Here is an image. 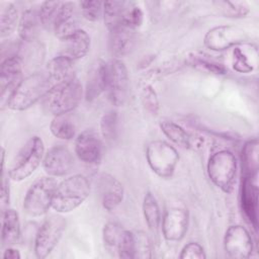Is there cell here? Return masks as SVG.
<instances>
[{
    "label": "cell",
    "instance_id": "9",
    "mask_svg": "<svg viewBox=\"0 0 259 259\" xmlns=\"http://www.w3.org/2000/svg\"><path fill=\"white\" fill-rule=\"evenodd\" d=\"M247 32L235 25H219L210 28L204 35V46L215 52H222L237 46L245 45L249 40Z\"/></svg>",
    "mask_w": 259,
    "mask_h": 259
},
{
    "label": "cell",
    "instance_id": "23",
    "mask_svg": "<svg viewBox=\"0 0 259 259\" xmlns=\"http://www.w3.org/2000/svg\"><path fill=\"white\" fill-rule=\"evenodd\" d=\"M64 42L65 48L61 54L75 62L88 54L91 46V38L84 29L79 28L74 34L65 39Z\"/></svg>",
    "mask_w": 259,
    "mask_h": 259
},
{
    "label": "cell",
    "instance_id": "41",
    "mask_svg": "<svg viewBox=\"0 0 259 259\" xmlns=\"http://www.w3.org/2000/svg\"><path fill=\"white\" fill-rule=\"evenodd\" d=\"M117 255L119 258L132 259L135 258V248H134V233L125 230L123 238L118 246Z\"/></svg>",
    "mask_w": 259,
    "mask_h": 259
},
{
    "label": "cell",
    "instance_id": "27",
    "mask_svg": "<svg viewBox=\"0 0 259 259\" xmlns=\"http://www.w3.org/2000/svg\"><path fill=\"white\" fill-rule=\"evenodd\" d=\"M17 55L19 56L23 68L26 66L33 67L39 65L45 56V50L41 44L37 41V39L29 40V41H20L18 49H17Z\"/></svg>",
    "mask_w": 259,
    "mask_h": 259
},
{
    "label": "cell",
    "instance_id": "26",
    "mask_svg": "<svg viewBox=\"0 0 259 259\" xmlns=\"http://www.w3.org/2000/svg\"><path fill=\"white\" fill-rule=\"evenodd\" d=\"M258 141L253 139L248 141L241 154L242 162V177H253L257 178L258 174Z\"/></svg>",
    "mask_w": 259,
    "mask_h": 259
},
{
    "label": "cell",
    "instance_id": "25",
    "mask_svg": "<svg viewBox=\"0 0 259 259\" xmlns=\"http://www.w3.org/2000/svg\"><path fill=\"white\" fill-rule=\"evenodd\" d=\"M40 24L38 8L30 7L24 10L19 18L18 33L22 41H29L36 38L37 27Z\"/></svg>",
    "mask_w": 259,
    "mask_h": 259
},
{
    "label": "cell",
    "instance_id": "15",
    "mask_svg": "<svg viewBox=\"0 0 259 259\" xmlns=\"http://www.w3.org/2000/svg\"><path fill=\"white\" fill-rule=\"evenodd\" d=\"M97 189L102 206L106 210H113L123 199L122 184L111 174L101 173L97 177Z\"/></svg>",
    "mask_w": 259,
    "mask_h": 259
},
{
    "label": "cell",
    "instance_id": "21",
    "mask_svg": "<svg viewBox=\"0 0 259 259\" xmlns=\"http://www.w3.org/2000/svg\"><path fill=\"white\" fill-rule=\"evenodd\" d=\"M20 221L18 212L7 207L2 211L1 243L3 247H13L20 239Z\"/></svg>",
    "mask_w": 259,
    "mask_h": 259
},
{
    "label": "cell",
    "instance_id": "18",
    "mask_svg": "<svg viewBox=\"0 0 259 259\" xmlns=\"http://www.w3.org/2000/svg\"><path fill=\"white\" fill-rule=\"evenodd\" d=\"M108 82V64L102 60L96 61L88 71L84 95L87 101H93L105 90Z\"/></svg>",
    "mask_w": 259,
    "mask_h": 259
},
{
    "label": "cell",
    "instance_id": "7",
    "mask_svg": "<svg viewBox=\"0 0 259 259\" xmlns=\"http://www.w3.org/2000/svg\"><path fill=\"white\" fill-rule=\"evenodd\" d=\"M57 185L56 179L51 176L42 177L31 184L23 199L24 211L30 217L45 214L52 207Z\"/></svg>",
    "mask_w": 259,
    "mask_h": 259
},
{
    "label": "cell",
    "instance_id": "5",
    "mask_svg": "<svg viewBox=\"0 0 259 259\" xmlns=\"http://www.w3.org/2000/svg\"><path fill=\"white\" fill-rule=\"evenodd\" d=\"M206 171L210 181L222 191L230 193L236 182L237 160L228 150L213 153L207 161Z\"/></svg>",
    "mask_w": 259,
    "mask_h": 259
},
{
    "label": "cell",
    "instance_id": "6",
    "mask_svg": "<svg viewBox=\"0 0 259 259\" xmlns=\"http://www.w3.org/2000/svg\"><path fill=\"white\" fill-rule=\"evenodd\" d=\"M146 159L151 170L161 178H170L179 161L177 150L161 140L151 142L146 149Z\"/></svg>",
    "mask_w": 259,
    "mask_h": 259
},
{
    "label": "cell",
    "instance_id": "42",
    "mask_svg": "<svg viewBox=\"0 0 259 259\" xmlns=\"http://www.w3.org/2000/svg\"><path fill=\"white\" fill-rule=\"evenodd\" d=\"M179 257L181 259H204L205 253L203 247L200 244L196 242H190L182 248Z\"/></svg>",
    "mask_w": 259,
    "mask_h": 259
},
{
    "label": "cell",
    "instance_id": "39",
    "mask_svg": "<svg viewBox=\"0 0 259 259\" xmlns=\"http://www.w3.org/2000/svg\"><path fill=\"white\" fill-rule=\"evenodd\" d=\"M141 99L146 110L152 114L157 115L160 109L159 98L156 90L151 85H145L141 91Z\"/></svg>",
    "mask_w": 259,
    "mask_h": 259
},
{
    "label": "cell",
    "instance_id": "3",
    "mask_svg": "<svg viewBox=\"0 0 259 259\" xmlns=\"http://www.w3.org/2000/svg\"><path fill=\"white\" fill-rule=\"evenodd\" d=\"M82 97V85L75 77L53 85L44 97V106L54 116L62 115L75 109L81 102Z\"/></svg>",
    "mask_w": 259,
    "mask_h": 259
},
{
    "label": "cell",
    "instance_id": "24",
    "mask_svg": "<svg viewBox=\"0 0 259 259\" xmlns=\"http://www.w3.org/2000/svg\"><path fill=\"white\" fill-rule=\"evenodd\" d=\"M132 4L125 1H105L103 2V19L108 30L124 25L126 12Z\"/></svg>",
    "mask_w": 259,
    "mask_h": 259
},
{
    "label": "cell",
    "instance_id": "33",
    "mask_svg": "<svg viewBox=\"0 0 259 259\" xmlns=\"http://www.w3.org/2000/svg\"><path fill=\"white\" fill-rule=\"evenodd\" d=\"M125 230L117 223L109 222L104 225L102 231V238L104 246L108 251L117 252L118 246L123 238Z\"/></svg>",
    "mask_w": 259,
    "mask_h": 259
},
{
    "label": "cell",
    "instance_id": "43",
    "mask_svg": "<svg viewBox=\"0 0 259 259\" xmlns=\"http://www.w3.org/2000/svg\"><path fill=\"white\" fill-rule=\"evenodd\" d=\"M143 20H144V13L142 9L139 6L132 4L126 12V15L124 18V25L135 29L141 26V24L143 23Z\"/></svg>",
    "mask_w": 259,
    "mask_h": 259
},
{
    "label": "cell",
    "instance_id": "22",
    "mask_svg": "<svg viewBox=\"0 0 259 259\" xmlns=\"http://www.w3.org/2000/svg\"><path fill=\"white\" fill-rule=\"evenodd\" d=\"M47 74L50 77L53 85L68 81L75 78L74 61L65 55H58L54 57L47 65Z\"/></svg>",
    "mask_w": 259,
    "mask_h": 259
},
{
    "label": "cell",
    "instance_id": "12",
    "mask_svg": "<svg viewBox=\"0 0 259 259\" xmlns=\"http://www.w3.org/2000/svg\"><path fill=\"white\" fill-rule=\"evenodd\" d=\"M73 166L74 157L72 153L62 145L52 147L42 159L44 170L51 177L65 176L72 170Z\"/></svg>",
    "mask_w": 259,
    "mask_h": 259
},
{
    "label": "cell",
    "instance_id": "8",
    "mask_svg": "<svg viewBox=\"0 0 259 259\" xmlns=\"http://www.w3.org/2000/svg\"><path fill=\"white\" fill-rule=\"evenodd\" d=\"M66 229V221L62 215L48 217L35 235L34 253L39 259L48 257L60 242Z\"/></svg>",
    "mask_w": 259,
    "mask_h": 259
},
{
    "label": "cell",
    "instance_id": "10",
    "mask_svg": "<svg viewBox=\"0 0 259 259\" xmlns=\"http://www.w3.org/2000/svg\"><path fill=\"white\" fill-rule=\"evenodd\" d=\"M107 91L109 99L115 106L122 105L128 92V74L120 59H113L108 64Z\"/></svg>",
    "mask_w": 259,
    "mask_h": 259
},
{
    "label": "cell",
    "instance_id": "37",
    "mask_svg": "<svg viewBox=\"0 0 259 259\" xmlns=\"http://www.w3.org/2000/svg\"><path fill=\"white\" fill-rule=\"evenodd\" d=\"M241 46L233 48L232 66L234 70L239 73H250L253 71V64L248 54L241 48Z\"/></svg>",
    "mask_w": 259,
    "mask_h": 259
},
{
    "label": "cell",
    "instance_id": "16",
    "mask_svg": "<svg viewBox=\"0 0 259 259\" xmlns=\"http://www.w3.org/2000/svg\"><path fill=\"white\" fill-rule=\"evenodd\" d=\"M242 211L248 223L256 230L258 225V187L257 178L242 177L240 189Z\"/></svg>",
    "mask_w": 259,
    "mask_h": 259
},
{
    "label": "cell",
    "instance_id": "11",
    "mask_svg": "<svg viewBox=\"0 0 259 259\" xmlns=\"http://www.w3.org/2000/svg\"><path fill=\"white\" fill-rule=\"evenodd\" d=\"M224 248L233 258H249L253 252L252 237L248 230L243 226H231L224 236Z\"/></svg>",
    "mask_w": 259,
    "mask_h": 259
},
{
    "label": "cell",
    "instance_id": "36",
    "mask_svg": "<svg viewBox=\"0 0 259 259\" xmlns=\"http://www.w3.org/2000/svg\"><path fill=\"white\" fill-rule=\"evenodd\" d=\"M61 4L62 2L60 1H45L40 4L38 7V15L40 24L44 27L48 29L53 28Z\"/></svg>",
    "mask_w": 259,
    "mask_h": 259
},
{
    "label": "cell",
    "instance_id": "20",
    "mask_svg": "<svg viewBox=\"0 0 259 259\" xmlns=\"http://www.w3.org/2000/svg\"><path fill=\"white\" fill-rule=\"evenodd\" d=\"M134 44L135 34L133 28L122 25L109 30L108 47L114 59L126 56L132 51Z\"/></svg>",
    "mask_w": 259,
    "mask_h": 259
},
{
    "label": "cell",
    "instance_id": "4",
    "mask_svg": "<svg viewBox=\"0 0 259 259\" xmlns=\"http://www.w3.org/2000/svg\"><path fill=\"white\" fill-rule=\"evenodd\" d=\"M45 156V145L40 138L32 137L21 148L14 159L8 177L13 181H22L29 177L42 163Z\"/></svg>",
    "mask_w": 259,
    "mask_h": 259
},
{
    "label": "cell",
    "instance_id": "19",
    "mask_svg": "<svg viewBox=\"0 0 259 259\" xmlns=\"http://www.w3.org/2000/svg\"><path fill=\"white\" fill-rule=\"evenodd\" d=\"M52 29L62 41L79 29L76 19V6L73 2H62Z\"/></svg>",
    "mask_w": 259,
    "mask_h": 259
},
{
    "label": "cell",
    "instance_id": "35",
    "mask_svg": "<svg viewBox=\"0 0 259 259\" xmlns=\"http://www.w3.org/2000/svg\"><path fill=\"white\" fill-rule=\"evenodd\" d=\"M214 5L226 17H244L250 11L244 1H219L214 2Z\"/></svg>",
    "mask_w": 259,
    "mask_h": 259
},
{
    "label": "cell",
    "instance_id": "1",
    "mask_svg": "<svg viewBox=\"0 0 259 259\" xmlns=\"http://www.w3.org/2000/svg\"><path fill=\"white\" fill-rule=\"evenodd\" d=\"M52 87L53 83L47 73L34 72L20 81L7 98L6 105L11 110H26L44 99Z\"/></svg>",
    "mask_w": 259,
    "mask_h": 259
},
{
    "label": "cell",
    "instance_id": "17",
    "mask_svg": "<svg viewBox=\"0 0 259 259\" xmlns=\"http://www.w3.org/2000/svg\"><path fill=\"white\" fill-rule=\"evenodd\" d=\"M24 68L22 62L17 54L8 55L2 63L0 68V89L1 97L7 94L8 97L16 86L20 83L22 78V72Z\"/></svg>",
    "mask_w": 259,
    "mask_h": 259
},
{
    "label": "cell",
    "instance_id": "45",
    "mask_svg": "<svg viewBox=\"0 0 259 259\" xmlns=\"http://www.w3.org/2000/svg\"><path fill=\"white\" fill-rule=\"evenodd\" d=\"M20 253L17 249L13 247H6L4 253H3V258L4 259H19Z\"/></svg>",
    "mask_w": 259,
    "mask_h": 259
},
{
    "label": "cell",
    "instance_id": "2",
    "mask_svg": "<svg viewBox=\"0 0 259 259\" xmlns=\"http://www.w3.org/2000/svg\"><path fill=\"white\" fill-rule=\"evenodd\" d=\"M90 190V183L85 176L81 174L69 176L58 183L52 207L60 213L70 212L87 199Z\"/></svg>",
    "mask_w": 259,
    "mask_h": 259
},
{
    "label": "cell",
    "instance_id": "38",
    "mask_svg": "<svg viewBox=\"0 0 259 259\" xmlns=\"http://www.w3.org/2000/svg\"><path fill=\"white\" fill-rule=\"evenodd\" d=\"M134 248H135V258L147 259L152 257V244L144 232L134 233Z\"/></svg>",
    "mask_w": 259,
    "mask_h": 259
},
{
    "label": "cell",
    "instance_id": "28",
    "mask_svg": "<svg viewBox=\"0 0 259 259\" xmlns=\"http://www.w3.org/2000/svg\"><path fill=\"white\" fill-rule=\"evenodd\" d=\"M160 128L162 133L175 145L184 149L193 147L192 137L178 123L171 120H163L160 122Z\"/></svg>",
    "mask_w": 259,
    "mask_h": 259
},
{
    "label": "cell",
    "instance_id": "32",
    "mask_svg": "<svg viewBox=\"0 0 259 259\" xmlns=\"http://www.w3.org/2000/svg\"><path fill=\"white\" fill-rule=\"evenodd\" d=\"M50 130L53 136L60 140L69 141L75 136V125L66 114L54 116L50 124Z\"/></svg>",
    "mask_w": 259,
    "mask_h": 259
},
{
    "label": "cell",
    "instance_id": "29",
    "mask_svg": "<svg viewBox=\"0 0 259 259\" xmlns=\"http://www.w3.org/2000/svg\"><path fill=\"white\" fill-rule=\"evenodd\" d=\"M18 11L13 3H3L0 10V34L1 37L10 36L18 27Z\"/></svg>",
    "mask_w": 259,
    "mask_h": 259
},
{
    "label": "cell",
    "instance_id": "13",
    "mask_svg": "<svg viewBox=\"0 0 259 259\" xmlns=\"http://www.w3.org/2000/svg\"><path fill=\"white\" fill-rule=\"evenodd\" d=\"M75 154L82 162L96 165L102 157V144L98 135L92 130H85L75 141Z\"/></svg>",
    "mask_w": 259,
    "mask_h": 259
},
{
    "label": "cell",
    "instance_id": "14",
    "mask_svg": "<svg viewBox=\"0 0 259 259\" xmlns=\"http://www.w3.org/2000/svg\"><path fill=\"white\" fill-rule=\"evenodd\" d=\"M188 228V212L181 207L168 209L162 219V233L169 242H178L183 239Z\"/></svg>",
    "mask_w": 259,
    "mask_h": 259
},
{
    "label": "cell",
    "instance_id": "30",
    "mask_svg": "<svg viewBox=\"0 0 259 259\" xmlns=\"http://www.w3.org/2000/svg\"><path fill=\"white\" fill-rule=\"evenodd\" d=\"M142 209L148 228L152 232H157L161 225V214L157 199L151 192L145 193Z\"/></svg>",
    "mask_w": 259,
    "mask_h": 259
},
{
    "label": "cell",
    "instance_id": "44",
    "mask_svg": "<svg viewBox=\"0 0 259 259\" xmlns=\"http://www.w3.org/2000/svg\"><path fill=\"white\" fill-rule=\"evenodd\" d=\"M9 177L5 178L4 174H2V186H1V208L2 211H4L8 207L9 203V196H10V190H9Z\"/></svg>",
    "mask_w": 259,
    "mask_h": 259
},
{
    "label": "cell",
    "instance_id": "40",
    "mask_svg": "<svg viewBox=\"0 0 259 259\" xmlns=\"http://www.w3.org/2000/svg\"><path fill=\"white\" fill-rule=\"evenodd\" d=\"M81 13L88 21H96L103 11V2L97 0H86L79 3Z\"/></svg>",
    "mask_w": 259,
    "mask_h": 259
},
{
    "label": "cell",
    "instance_id": "31",
    "mask_svg": "<svg viewBox=\"0 0 259 259\" xmlns=\"http://www.w3.org/2000/svg\"><path fill=\"white\" fill-rule=\"evenodd\" d=\"M187 64L193 68L199 69L201 71H205L207 73L215 74V75H223L226 74L227 69L222 64L219 63L210 58L208 56L201 54V53H191L186 60Z\"/></svg>",
    "mask_w": 259,
    "mask_h": 259
},
{
    "label": "cell",
    "instance_id": "34",
    "mask_svg": "<svg viewBox=\"0 0 259 259\" xmlns=\"http://www.w3.org/2000/svg\"><path fill=\"white\" fill-rule=\"evenodd\" d=\"M117 112L108 110L100 118V133L102 138L110 143L115 140L117 135Z\"/></svg>",
    "mask_w": 259,
    "mask_h": 259
}]
</instances>
